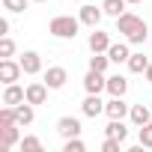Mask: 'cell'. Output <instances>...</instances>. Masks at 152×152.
<instances>
[{"label": "cell", "instance_id": "obj_6", "mask_svg": "<svg viewBox=\"0 0 152 152\" xmlns=\"http://www.w3.org/2000/svg\"><path fill=\"white\" fill-rule=\"evenodd\" d=\"M84 90H87V93H102V90H107V78H104V72L90 69V72H87V78H84Z\"/></svg>", "mask_w": 152, "mask_h": 152}, {"label": "cell", "instance_id": "obj_23", "mask_svg": "<svg viewBox=\"0 0 152 152\" xmlns=\"http://www.w3.org/2000/svg\"><path fill=\"white\" fill-rule=\"evenodd\" d=\"M18 146H21V152H42V140L39 137H24Z\"/></svg>", "mask_w": 152, "mask_h": 152}, {"label": "cell", "instance_id": "obj_5", "mask_svg": "<svg viewBox=\"0 0 152 152\" xmlns=\"http://www.w3.org/2000/svg\"><path fill=\"white\" fill-rule=\"evenodd\" d=\"M66 81H69V75H66L63 66H51V69L45 72V84H48V90H63Z\"/></svg>", "mask_w": 152, "mask_h": 152}, {"label": "cell", "instance_id": "obj_27", "mask_svg": "<svg viewBox=\"0 0 152 152\" xmlns=\"http://www.w3.org/2000/svg\"><path fill=\"white\" fill-rule=\"evenodd\" d=\"M3 9L6 12H24L27 9V0H3Z\"/></svg>", "mask_w": 152, "mask_h": 152}, {"label": "cell", "instance_id": "obj_2", "mask_svg": "<svg viewBox=\"0 0 152 152\" xmlns=\"http://www.w3.org/2000/svg\"><path fill=\"white\" fill-rule=\"evenodd\" d=\"M78 27H81V18L57 15V18H51L48 33H51V36H57V39H75V36H78Z\"/></svg>", "mask_w": 152, "mask_h": 152}, {"label": "cell", "instance_id": "obj_17", "mask_svg": "<svg viewBox=\"0 0 152 152\" xmlns=\"http://www.w3.org/2000/svg\"><path fill=\"white\" fill-rule=\"evenodd\" d=\"M15 119H18V125H30V122L36 119V113H33V104H30V102H21V104H15Z\"/></svg>", "mask_w": 152, "mask_h": 152}, {"label": "cell", "instance_id": "obj_9", "mask_svg": "<svg viewBox=\"0 0 152 152\" xmlns=\"http://www.w3.org/2000/svg\"><path fill=\"white\" fill-rule=\"evenodd\" d=\"M57 131L63 137H81V122L75 119V116H60L57 119Z\"/></svg>", "mask_w": 152, "mask_h": 152}, {"label": "cell", "instance_id": "obj_7", "mask_svg": "<svg viewBox=\"0 0 152 152\" xmlns=\"http://www.w3.org/2000/svg\"><path fill=\"white\" fill-rule=\"evenodd\" d=\"M102 15H104V9L102 6H93V3H84L81 6V24H87V27H99V21H102Z\"/></svg>", "mask_w": 152, "mask_h": 152}, {"label": "cell", "instance_id": "obj_13", "mask_svg": "<svg viewBox=\"0 0 152 152\" xmlns=\"http://www.w3.org/2000/svg\"><path fill=\"white\" fill-rule=\"evenodd\" d=\"M107 48H110V36L93 27V33H90V51H93V54H104Z\"/></svg>", "mask_w": 152, "mask_h": 152}, {"label": "cell", "instance_id": "obj_11", "mask_svg": "<svg viewBox=\"0 0 152 152\" xmlns=\"http://www.w3.org/2000/svg\"><path fill=\"white\" fill-rule=\"evenodd\" d=\"M21 102H27V90H21L18 84H6V90H3V104L15 107V104H21Z\"/></svg>", "mask_w": 152, "mask_h": 152}, {"label": "cell", "instance_id": "obj_8", "mask_svg": "<svg viewBox=\"0 0 152 152\" xmlns=\"http://www.w3.org/2000/svg\"><path fill=\"white\" fill-rule=\"evenodd\" d=\"M128 110H131V107L122 102V96H110V102H104V113H107L110 119H122Z\"/></svg>", "mask_w": 152, "mask_h": 152}, {"label": "cell", "instance_id": "obj_15", "mask_svg": "<svg viewBox=\"0 0 152 152\" xmlns=\"http://www.w3.org/2000/svg\"><path fill=\"white\" fill-rule=\"evenodd\" d=\"M128 116H131V122H134L137 128H143V125H149V122H152V113H149V107H146V104H134V107L128 110Z\"/></svg>", "mask_w": 152, "mask_h": 152}, {"label": "cell", "instance_id": "obj_22", "mask_svg": "<svg viewBox=\"0 0 152 152\" xmlns=\"http://www.w3.org/2000/svg\"><path fill=\"white\" fill-rule=\"evenodd\" d=\"M107 63H110L107 51H104V54H93V57H90V69H96V72H107Z\"/></svg>", "mask_w": 152, "mask_h": 152}, {"label": "cell", "instance_id": "obj_14", "mask_svg": "<svg viewBox=\"0 0 152 152\" xmlns=\"http://www.w3.org/2000/svg\"><path fill=\"white\" fill-rule=\"evenodd\" d=\"M107 57H110V63H128L131 51H128V45H125V42H110Z\"/></svg>", "mask_w": 152, "mask_h": 152}, {"label": "cell", "instance_id": "obj_12", "mask_svg": "<svg viewBox=\"0 0 152 152\" xmlns=\"http://www.w3.org/2000/svg\"><path fill=\"white\" fill-rule=\"evenodd\" d=\"M81 110H84V116H99V113H104V102L99 99V93H87Z\"/></svg>", "mask_w": 152, "mask_h": 152}, {"label": "cell", "instance_id": "obj_31", "mask_svg": "<svg viewBox=\"0 0 152 152\" xmlns=\"http://www.w3.org/2000/svg\"><path fill=\"white\" fill-rule=\"evenodd\" d=\"M125 3H140V0H125Z\"/></svg>", "mask_w": 152, "mask_h": 152}, {"label": "cell", "instance_id": "obj_21", "mask_svg": "<svg viewBox=\"0 0 152 152\" xmlns=\"http://www.w3.org/2000/svg\"><path fill=\"white\" fill-rule=\"evenodd\" d=\"M102 9H104V15L119 18V15L125 12V0H104V3H102Z\"/></svg>", "mask_w": 152, "mask_h": 152}, {"label": "cell", "instance_id": "obj_16", "mask_svg": "<svg viewBox=\"0 0 152 152\" xmlns=\"http://www.w3.org/2000/svg\"><path fill=\"white\" fill-rule=\"evenodd\" d=\"M48 99V84H30L27 87V102L30 104H45Z\"/></svg>", "mask_w": 152, "mask_h": 152}, {"label": "cell", "instance_id": "obj_1", "mask_svg": "<svg viewBox=\"0 0 152 152\" xmlns=\"http://www.w3.org/2000/svg\"><path fill=\"white\" fill-rule=\"evenodd\" d=\"M116 30L119 33H125V39L131 42V45H143V39H146V21L143 18H137L134 12H122L119 18H116Z\"/></svg>", "mask_w": 152, "mask_h": 152}, {"label": "cell", "instance_id": "obj_30", "mask_svg": "<svg viewBox=\"0 0 152 152\" xmlns=\"http://www.w3.org/2000/svg\"><path fill=\"white\" fill-rule=\"evenodd\" d=\"M143 75H146V81H149V84H152V63H149V66H146V72H143Z\"/></svg>", "mask_w": 152, "mask_h": 152}, {"label": "cell", "instance_id": "obj_32", "mask_svg": "<svg viewBox=\"0 0 152 152\" xmlns=\"http://www.w3.org/2000/svg\"><path fill=\"white\" fill-rule=\"evenodd\" d=\"M33 3H48V0H33Z\"/></svg>", "mask_w": 152, "mask_h": 152}, {"label": "cell", "instance_id": "obj_29", "mask_svg": "<svg viewBox=\"0 0 152 152\" xmlns=\"http://www.w3.org/2000/svg\"><path fill=\"white\" fill-rule=\"evenodd\" d=\"M6 33H9V21H6V18H0V36H6Z\"/></svg>", "mask_w": 152, "mask_h": 152}, {"label": "cell", "instance_id": "obj_24", "mask_svg": "<svg viewBox=\"0 0 152 152\" xmlns=\"http://www.w3.org/2000/svg\"><path fill=\"white\" fill-rule=\"evenodd\" d=\"M84 149L87 146L81 137H66V143H63V152H84Z\"/></svg>", "mask_w": 152, "mask_h": 152}, {"label": "cell", "instance_id": "obj_10", "mask_svg": "<svg viewBox=\"0 0 152 152\" xmlns=\"http://www.w3.org/2000/svg\"><path fill=\"white\" fill-rule=\"evenodd\" d=\"M18 63H21L24 75H39V72H42V57H39L36 51H24V57H21Z\"/></svg>", "mask_w": 152, "mask_h": 152}, {"label": "cell", "instance_id": "obj_25", "mask_svg": "<svg viewBox=\"0 0 152 152\" xmlns=\"http://www.w3.org/2000/svg\"><path fill=\"white\" fill-rule=\"evenodd\" d=\"M15 54V42L9 36H0V57H12Z\"/></svg>", "mask_w": 152, "mask_h": 152}, {"label": "cell", "instance_id": "obj_18", "mask_svg": "<svg viewBox=\"0 0 152 152\" xmlns=\"http://www.w3.org/2000/svg\"><path fill=\"white\" fill-rule=\"evenodd\" d=\"M107 93L110 96H125L128 93V81L122 78V75H110L107 78Z\"/></svg>", "mask_w": 152, "mask_h": 152}, {"label": "cell", "instance_id": "obj_26", "mask_svg": "<svg viewBox=\"0 0 152 152\" xmlns=\"http://www.w3.org/2000/svg\"><path fill=\"white\" fill-rule=\"evenodd\" d=\"M140 146L143 149H152V122L140 128Z\"/></svg>", "mask_w": 152, "mask_h": 152}, {"label": "cell", "instance_id": "obj_19", "mask_svg": "<svg viewBox=\"0 0 152 152\" xmlns=\"http://www.w3.org/2000/svg\"><path fill=\"white\" fill-rule=\"evenodd\" d=\"M104 134H107V137H116V140H122V143H125L128 128L122 125V119H110V122H107V128H104Z\"/></svg>", "mask_w": 152, "mask_h": 152}, {"label": "cell", "instance_id": "obj_20", "mask_svg": "<svg viewBox=\"0 0 152 152\" xmlns=\"http://www.w3.org/2000/svg\"><path fill=\"white\" fill-rule=\"evenodd\" d=\"M146 66H149V57H143V54H131V57H128V72L143 75V72H146Z\"/></svg>", "mask_w": 152, "mask_h": 152}, {"label": "cell", "instance_id": "obj_4", "mask_svg": "<svg viewBox=\"0 0 152 152\" xmlns=\"http://www.w3.org/2000/svg\"><path fill=\"white\" fill-rule=\"evenodd\" d=\"M15 143H21L18 140V122H0V149H12Z\"/></svg>", "mask_w": 152, "mask_h": 152}, {"label": "cell", "instance_id": "obj_3", "mask_svg": "<svg viewBox=\"0 0 152 152\" xmlns=\"http://www.w3.org/2000/svg\"><path fill=\"white\" fill-rule=\"evenodd\" d=\"M21 63H15V60H9V57H3L0 60V81L3 84H15L18 78H21Z\"/></svg>", "mask_w": 152, "mask_h": 152}, {"label": "cell", "instance_id": "obj_33", "mask_svg": "<svg viewBox=\"0 0 152 152\" xmlns=\"http://www.w3.org/2000/svg\"><path fill=\"white\" fill-rule=\"evenodd\" d=\"M78 3H84V0H78Z\"/></svg>", "mask_w": 152, "mask_h": 152}, {"label": "cell", "instance_id": "obj_28", "mask_svg": "<svg viewBox=\"0 0 152 152\" xmlns=\"http://www.w3.org/2000/svg\"><path fill=\"white\" fill-rule=\"evenodd\" d=\"M119 146H122V140H116V137H104L102 152H119Z\"/></svg>", "mask_w": 152, "mask_h": 152}]
</instances>
